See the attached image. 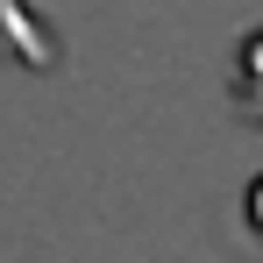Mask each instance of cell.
Instances as JSON below:
<instances>
[{
	"label": "cell",
	"instance_id": "1",
	"mask_svg": "<svg viewBox=\"0 0 263 263\" xmlns=\"http://www.w3.org/2000/svg\"><path fill=\"white\" fill-rule=\"evenodd\" d=\"M235 100H242L249 121H263V29L242 43V57H235Z\"/></svg>",
	"mask_w": 263,
	"mask_h": 263
},
{
	"label": "cell",
	"instance_id": "2",
	"mask_svg": "<svg viewBox=\"0 0 263 263\" xmlns=\"http://www.w3.org/2000/svg\"><path fill=\"white\" fill-rule=\"evenodd\" d=\"M249 228L263 235V178H256V192H249Z\"/></svg>",
	"mask_w": 263,
	"mask_h": 263
}]
</instances>
